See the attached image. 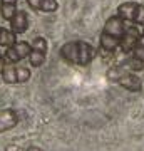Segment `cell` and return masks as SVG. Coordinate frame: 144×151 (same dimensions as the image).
<instances>
[{
    "mask_svg": "<svg viewBox=\"0 0 144 151\" xmlns=\"http://www.w3.org/2000/svg\"><path fill=\"white\" fill-rule=\"evenodd\" d=\"M60 57L70 64L75 65H87L96 57V49L94 45L85 40H70L65 42L59 50Z\"/></svg>",
    "mask_w": 144,
    "mask_h": 151,
    "instance_id": "6da1fadb",
    "label": "cell"
},
{
    "mask_svg": "<svg viewBox=\"0 0 144 151\" xmlns=\"http://www.w3.org/2000/svg\"><path fill=\"white\" fill-rule=\"evenodd\" d=\"M124 32H126V24L123 19L119 15L109 17L104 24L101 39H99V45H101L102 52H114L123 40Z\"/></svg>",
    "mask_w": 144,
    "mask_h": 151,
    "instance_id": "7a4b0ae2",
    "label": "cell"
},
{
    "mask_svg": "<svg viewBox=\"0 0 144 151\" xmlns=\"http://www.w3.org/2000/svg\"><path fill=\"white\" fill-rule=\"evenodd\" d=\"M107 77H109L111 81L117 82L119 86L124 87L126 91L139 92L141 89H143V81H141V77L136 76L134 72H131L124 64H119V65H116V67L109 69Z\"/></svg>",
    "mask_w": 144,
    "mask_h": 151,
    "instance_id": "3957f363",
    "label": "cell"
},
{
    "mask_svg": "<svg viewBox=\"0 0 144 151\" xmlns=\"http://www.w3.org/2000/svg\"><path fill=\"white\" fill-rule=\"evenodd\" d=\"M117 15L123 20H129L144 27V5L138 2H124L117 7Z\"/></svg>",
    "mask_w": 144,
    "mask_h": 151,
    "instance_id": "277c9868",
    "label": "cell"
},
{
    "mask_svg": "<svg viewBox=\"0 0 144 151\" xmlns=\"http://www.w3.org/2000/svg\"><path fill=\"white\" fill-rule=\"evenodd\" d=\"M47 57V40L44 37H35L30 44V54H29V62L32 67H40L45 62Z\"/></svg>",
    "mask_w": 144,
    "mask_h": 151,
    "instance_id": "5b68a950",
    "label": "cell"
},
{
    "mask_svg": "<svg viewBox=\"0 0 144 151\" xmlns=\"http://www.w3.org/2000/svg\"><path fill=\"white\" fill-rule=\"evenodd\" d=\"M29 54H30V44L25 42V40H20V42L17 40L14 45L7 47L4 60L7 64H17V62L24 60L25 57H29Z\"/></svg>",
    "mask_w": 144,
    "mask_h": 151,
    "instance_id": "8992f818",
    "label": "cell"
},
{
    "mask_svg": "<svg viewBox=\"0 0 144 151\" xmlns=\"http://www.w3.org/2000/svg\"><path fill=\"white\" fill-rule=\"evenodd\" d=\"M20 121V114L15 109H2L0 111V134L14 129Z\"/></svg>",
    "mask_w": 144,
    "mask_h": 151,
    "instance_id": "52a82bcc",
    "label": "cell"
},
{
    "mask_svg": "<svg viewBox=\"0 0 144 151\" xmlns=\"http://www.w3.org/2000/svg\"><path fill=\"white\" fill-rule=\"evenodd\" d=\"M139 35H141V32H139L138 27H134V25L133 27H126L123 40L119 44V47H121V50H123L124 54H131L133 52V49L136 47V44L139 40Z\"/></svg>",
    "mask_w": 144,
    "mask_h": 151,
    "instance_id": "ba28073f",
    "label": "cell"
},
{
    "mask_svg": "<svg viewBox=\"0 0 144 151\" xmlns=\"http://www.w3.org/2000/svg\"><path fill=\"white\" fill-rule=\"evenodd\" d=\"M29 29V15H27V12L24 10H17L15 15L12 17L10 20V30L14 34H24Z\"/></svg>",
    "mask_w": 144,
    "mask_h": 151,
    "instance_id": "9c48e42d",
    "label": "cell"
},
{
    "mask_svg": "<svg viewBox=\"0 0 144 151\" xmlns=\"http://www.w3.org/2000/svg\"><path fill=\"white\" fill-rule=\"evenodd\" d=\"M29 7H32L37 12H45V14H52L59 9V2L57 0H27Z\"/></svg>",
    "mask_w": 144,
    "mask_h": 151,
    "instance_id": "30bf717a",
    "label": "cell"
},
{
    "mask_svg": "<svg viewBox=\"0 0 144 151\" xmlns=\"http://www.w3.org/2000/svg\"><path fill=\"white\" fill-rule=\"evenodd\" d=\"M17 12V0H0V14L5 20L10 22Z\"/></svg>",
    "mask_w": 144,
    "mask_h": 151,
    "instance_id": "8fae6325",
    "label": "cell"
},
{
    "mask_svg": "<svg viewBox=\"0 0 144 151\" xmlns=\"http://www.w3.org/2000/svg\"><path fill=\"white\" fill-rule=\"evenodd\" d=\"M17 42V35L12 32L10 29L0 27V45L2 47H10Z\"/></svg>",
    "mask_w": 144,
    "mask_h": 151,
    "instance_id": "7c38bea8",
    "label": "cell"
},
{
    "mask_svg": "<svg viewBox=\"0 0 144 151\" xmlns=\"http://www.w3.org/2000/svg\"><path fill=\"white\" fill-rule=\"evenodd\" d=\"M133 57L144 62V27H143L141 35H139V40H138V44H136V47L133 49Z\"/></svg>",
    "mask_w": 144,
    "mask_h": 151,
    "instance_id": "4fadbf2b",
    "label": "cell"
},
{
    "mask_svg": "<svg viewBox=\"0 0 144 151\" xmlns=\"http://www.w3.org/2000/svg\"><path fill=\"white\" fill-rule=\"evenodd\" d=\"M15 74H17V84H24L30 79V69L24 65H15Z\"/></svg>",
    "mask_w": 144,
    "mask_h": 151,
    "instance_id": "5bb4252c",
    "label": "cell"
},
{
    "mask_svg": "<svg viewBox=\"0 0 144 151\" xmlns=\"http://www.w3.org/2000/svg\"><path fill=\"white\" fill-rule=\"evenodd\" d=\"M27 151H44V150H40V148H37V146H30Z\"/></svg>",
    "mask_w": 144,
    "mask_h": 151,
    "instance_id": "9a60e30c",
    "label": "cell"
}]
</instances>
